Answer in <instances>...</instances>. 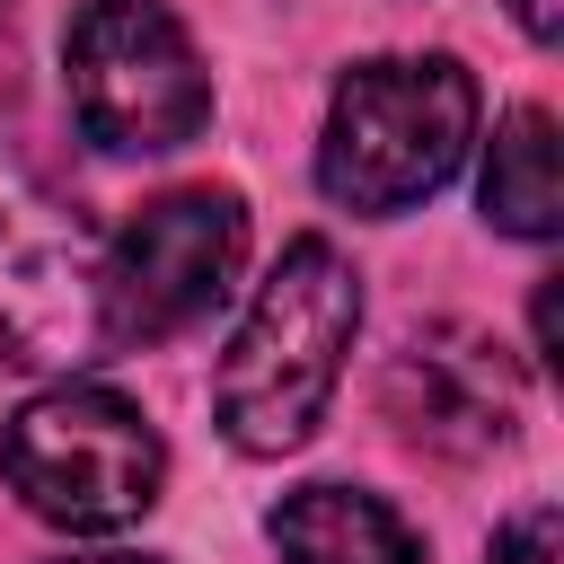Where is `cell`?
Here are the masks:
<instances>
[{"instance_id": "cell-1", "label": "cell", "mask_w": 564, "mask_h": 564, "mask_svg": "<svg viewBox=\"0 0 564 564\" xmlns=\"http://www.w3.org/2000/svg\"><path fill=\"white\" fill-rule=\"evenodd\" d=\"M361 335V273L335 238H291L282 264L256 282L220 370H212V414L229 449L247 458H291L344 379V352Z\"/></svg>"}, {"instance_id": "cell-2", "label": "cell", "mask_w": 564, "mask_h": 564, "mask_svg": "<svg viewBox=\"0 0 564 564\" xmlns=\"http://www.w3.org/2000/svg\"><path fill=\"white\" fill-rule=\"evenodd\" d=\"M476 141V79L449 53H379L352 62L326 97L317 185L352 220H397L432 203Z\"/></svg>"}, {"instance_id": "cell-3", "label": "cell", "mask_w": 564, "mask_h": 564, "mask_svg": "<svg viewBox=\"0 0 564 564\" xmlns=\"http://www.w3.org/2000/svg\"><path fill=\"white\" fill-rule=\"evenodd\" d=\"M0 476L35 520H53L70 538H106V529H132L159 502L167 449H159V423L123 388H97V379L70 370L9 414Z\"/></svg>"}, {"instance_id": "cell-4", "label": "cell", "mask_w": 564, "mask_h": 564, "mask_svg": "<svg viewBox=\"0 0 564 564\" xmlns=\"http://www.w3.org/2000/svg\"><path fill=\"white\" fill-rule=\"evenodd\" d=\"M106 247L79 203L0 132V352L26 370H88L106 352Z\"/></svg>"}, {"instance_id": "cell-5", "label": "cell", "mask_w": 564, "mask_h": 564, "mask_svg": "<svg viewBox=\"0 0 564 564\" xmlns=\"http://www.w3.org/2000/svg\"><path fill=\"white\" fill-rule=\"evenodd\" d=\"M62 88L70 123L115 159L185 150L212 123V70L159 0H79L62 35Z\"/></svg>"}, {"instance_id": "cell-6", "label": "cell", "mask_w": 564, "mask_h": 564, "mask_svg": "<svg viewBox=\"0 0 564 564\" xmlns=\"http://www.w3.org/2000/svg\"><path fill=\"white\" fill-rule=\"evenodd\" d=\"M247 264V203L229 185H176L132 212V229L106 247V335L115 344H167L203 326Z\"/></svg>"}, {"instance_id": "cell-7", "label": "cell", "mask_w": 564, "mask_h": 564, "mask_svg": "<svg viewBox=\"0 0 564 564\" xmlns=\"http://www.w3.org/2000/svg\"><path fill=\"white\" fill-rule=\"evenodd\" d=\"M379 405L432 458H494L520 432V370L476 326H423L388 352Z\"/></svg>"}, {"instance_id": "cell-8", "label": "cell", "mask_w": 564, "mask_h": 564, "mask_svg": "<svg viewBox=\"0 0 564 564\" xmlns=\"http://www.w3.org/2000/svg\"><path fill=\"white\" fill-rule=\"evenodd\" d=\"M264 538L282 564H423V538L397 502L361 485H300L264 511Z\"/></svg>"}, {"instance_id": "cell-9", "label": "cell", "mask_w": 564, "mask_h": 564, "mask_svg": "<svg viewBox=\"0 0 564 564\" xmlns=\"http://www.w3.org/2000/svg\"><path fill=\"white\" fill-rule=\"evenodd\" d=\"M485 220L502 238H555L564 229V176H555V115L511 106L485 150Z\"/></svg>"}, {"instance_id": "cell-10", "label": "cell", "mask_w": 564, "mask_h": 564, "mask_svg": "<svg viewBox=\"0 0 564 564\" xmlns=\"http://www.w3.org/2000/svg\"><path fill=\"white\" fill-rule=\"evenodd\" d=\"M485 564H564V546H555V502H529V511H511V520L494 529Z\"/></svg>"}, {"instance_id": "cell-11", "label": "cell", "mask_w": 564, "mask_h": 564, "mask_svg": "<svg viewBox=\"0 0 564 564\" xmlns=\"http://www.w3.org/2000/svg\"><path fill=\"white\" fill-rule=\"evenodd\" d=\"M53 564H167V555H132V546H88V555H53Z\"/></svg>"}, {"instance_id": "cell-12", "label": "cell", "mask_w": 564, "mask_h": 564, "mask_svg": "<svg viewBox=\"0 0 564 564\" xmlns=\"http://www.w3.org/2000/svg\"><path fill=\"white\" fill-rule=\"evenodd\" d=\"M520 26H529L538 44H555V0H520Z\"/></svg>"}, {"instance_id": "cell-13", "label": "cell", "mask_w": 564, "mask_h": 564, "mask_svg": "<svg viewBox=\"0 0 564 564\" xmlns=\"http://www.w3.org/2000/svg\"><path fill=\"white\" fill-rule=\"evenodd\" d=\"M9 62H18V26H9V0H0V79H9Z\"/></svg>"}]
</instances>
